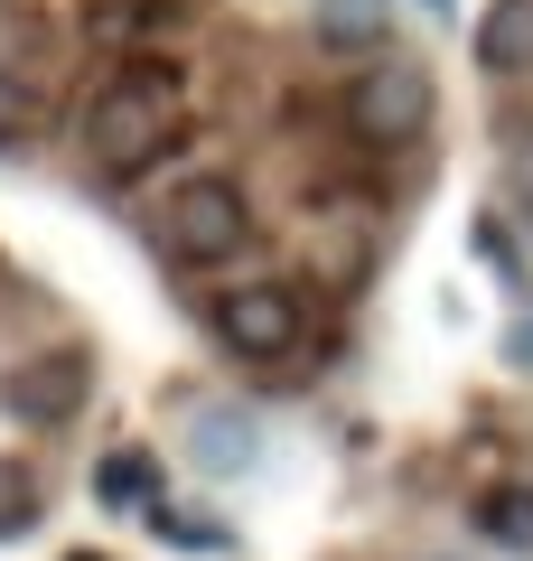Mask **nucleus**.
Listing matches in <instances>:
<instances>
[{"instance_id":"f257e3e1","label":"nucleus","mask_w":533,"mask_h":561,"mask_svg":"<svg viewBox=\"0 0 533 561\" xmlns=\"http://www.w3.org/2000/svg\"><path fill=\"white\" fill-rule=\"evenodd\" d=\"M169 140H178V66H159V57L122 66V76L84 103V160H94L103 179L150 169Z\"/></svg>"},{"instance_id":"f03ea898","label":"nucleus","mask_w":533,"mask_h":561,"mask_svg":"<svg viewBox=\"0 0 533 561\" xmlns=\"http://www.w3.org/2000/svg\"><path fill=\"white\" fill-rule=\"evenodd\" d=\"M337 113H347V131L365 140V150H412V140L431 131V113H440V84H431L421 57L375 47V66H355V84H347Z\"/></svg>"},{"instance_id":"7ed1b4c3","label":"nucleus","mask_w":533,"mask_h":561,"mask_svg":"<svg viewBox=\"0 0 533 561\" xmlns=\"http://www.w3.org/2000/svg\"><path fill=\"white\" fill-rule=\"evenodd\" d=\"M159 243H169L178 262H235L243 243H253V206H243L235 179H178L169 206H159Z\"/></svg>"},{"instance_id":"20e7f679","label":"nucleus","mask_w":533,"mask_h":561,"mask_svg":"<svg viewBox=\"0 0 533 561\" xmlns=\"http://www.w3.org/2000/svg\"><path fill=\"white\" fill-rule=\"evenodd\" d=\"M84 402H94V356H84V346H47V356L10 365V383H0V412L29 421V431H57Z\"/></svg>"},{"instance_id":"39448f33","label":"nucleus","mask_w":533,"mask_h":561,"mask_svg":"<svg viewBox=\"0 0 533 561\" xmlns=\"http://www.w3.org/2000/svg\"><path fill=\"white\" fill-rule=\"evenodd\" d=\"M216 328H225V346L235 356H253V365H272V356H291L299 346V290L291 280H243V290H225L216 300Z\"/></svg>"},{"instance_id":"423d86ee","label":"nucleus","mask_w":533,"mask_h":561,"mask_svg":"<svg viewBox=\"0 0 533 561\" xmlns=\"http://www.w3.org/2000/svg\"><path fill=\"white\" fill-rule=\"evenodd\" d=\"M477 66H487V76H533V0H487Z\"/></svg>"},{"instance_id":"0eeeda50","label":"nucleus","mask_w":533,"mask_h":561,"mask_svg":"<svg viewBox=\"0 0 533 561\" xmlns=\"http://www.w3.org/2000/svg\"><path fill=\"white\" fill-rule=\"evenodd\" d=\"M477 534L506 542V552H533V486H487L477 496Z\"/></svg>"},{"instance_id":"6e6552de","label":"nucleus","mask_w":533,"mask_h":561,"mask_svg":"<svg viewBox=\"0 0 533 561\" xmlns=\"http://www.w3.org/2000/svg\"><path fill=\"white\" fill-rule=\"evenodd\" d=\"M318 38L328 47H384V0H318Z\"/></svg>"},{"instance_id":"1a4fd4ad","label":"nucleus","mask_w":533,"mask_h":561,"mask_svg":"<svg viewBox=\"0 0 533 561\" xmlns=\"http://www.w3.org/2000/svg\"><path fill=\"white\" fill-rule=\"evenodd\" d=\"M29 524H38V478L0 459V542H10V534H29Z\"/></svg>"},{"instance_id":"9d476101","label":"nucleus","mask_w":533,"mask_h":561,"mask_svg":"<svg viewBox=\"0 0 533 561\" xmlns=\"http://www.w3.org/2000/svg\"><path fill=\"white\" fill-rule=\"evenodd\" d=\"M506 197H514V216H533V131H514V150H506Z\"/></svg>"},{"instance_id":"9b49d317","label":"nucleus","mask_w":533,"mask_h":561,"mask_svg":"<svg viewBox=\"0 0 533 561\" xmlns=\"http://www.w3.org/2000/svg\"><path fill=\"white\" fill-rule=\"evenodd\" d=\"M140 486H150V459H132V449H122V459H103V496H113V505H132Z\"/></svg>"},{"instance_id":"f8f14e48","label":"nucleus","mask_w":533,"mask_h":561,"mask_svg":"<svg viewBox=\"0 0 533 561\" xmlns=\"http://www.w3.org/2000/svg\"><path fill=\"white\" fill-rule=\"evenodd\" d=\"M29 131V94H20V84H10V76H0V150H10V140H20Z\"/></svg>"},{"instance_id":"ddd939ff","label":"nucleus","mask_w":533,"mask_h":561,"mask_svg":"<svg viewBox=\"0 0 533 561\" xmlns=\"http://www.w3.org/2000/svg\"><path fill=\"white\" fill-rule=\"evenodd\" d=\"M506 356H514V365H533V328H514V337H506Z\"/></svg>"},{"instance_id":"4468645a","label":"nucleus","mask_w":533,"mask_h":561,"mask_svg":"<svg viewBox=\"0 0 533 561\" xmlns=\"http://www.w3.org/2000/svg\"><path fill=\"white\" fill-rule=\"evenodd\" d=\"M76 561H103V552H76Z\"/></svg>"}]
</instances>
